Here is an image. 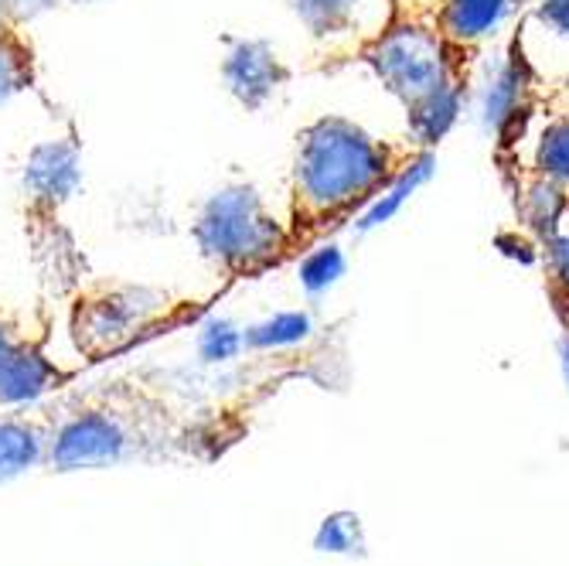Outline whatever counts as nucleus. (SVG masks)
I'll return each instance as SVG.
<instances>
[{"instance_id":"14","label":"nucleus","mask_w":569,"mask_h":566,"mask_svg":"<svg viewBox=\"0 0 569 566\" xmlns=\"http://www.w3.org/2000/svg\"><path fill=\"white\" fill-rule=\"evenodd\" d=\"M287 4L310 34L325 41L358 31L366 0H287Z\"/></svg>"},{"instance_id":"15","label":"nucleus","mask_w":569,"mask_h":566,"mask_svg":"<svg viewBox=\"0 0 569 566\" xmlns=\"http://www.w3.org/2000/svg\"><path fill=\"white\" fill-rule=\"evenodd\" d=\"M566 212H569V191L559 188L556 181L536 175V178H529L522 185V191H519V216H522V226H529L536 236L546 239L562 222Z\"/></svg>"},{"instance_id":"1","label":"nucleus","mask_w":569,"mask_h":566,"mask_svg":"<svg viewBox=\"0 0 569 566\" xmlns=\"http://www.w3.org/2000/svg\"><path fill=\"white\" fill-rule=\"evenodd\" d=\"M51 427L44 468L89 471L161 460H209L219 420L191 409L171 386L147 373L117 376L41 406Z\"/></svg>"},{"instance_id":"22","label":"nucleus","mask_w":569,"mask_h":566,"mask_svg":"<svg viewBox=\"0 0 569 566\" xmlns=\"http://www.w3.org/2000/svg\"><path fill=\"white\" fill-rule=\"evenodd\" d=\"M559 355H562V369H566V379H569V331H566V338H562Z\"/></svg>"},{"instance_id":"2","label":"nucleus","mask_w":569,"mask_h":566,"mask_svg":"<svg viewBox=\"0 0 569 566\" xmlns=\"http://www.w3.org/2000/svg\"><path fill=\"white\" fill-rule=\"evenodd\" d=\"M406 158L345 117H321L297 133L290 178L293 249L315 242L331 226L369 209L372 198L396 178Z\"/></svg>"},{"instance_id":"5","label":"nucleus","mask_w":569,"mask_h":566,"mask_svg":"<svg viewBox=\"0 0 569 566\" xmlns=\"http://www.w3.org/2000/svg\"><path fill=\"white\" fill-rule=\"evenodd\" d=\"M181 311L174 294L130 280H86L69 297V338L89 363H102L150 328L171 321Z\"/></svg>"},{"instance_id":"9","label":"nucleus","mask_w":569,"mask_h":566,"mask_svg":"<svg viewBox=\"0 0 569 566\" xmlns=\"http://www.w3.org/2000/svg\"><path fill=\"white\" fill-rule=\"evenodd\" d=\"M48 444H51V427L41 409L0 417V481L44 465Z\"/></svg>"},{"instance_id":"8","label":"nucleus","mask_w":569,"mask_h":566,"mask_svg":"<svg viewBox=\"0 0 569 566\" xmlns=\"http://www.w3.org/2000/svg\"><path fill=\"white\" fill-rule=\"evenodd\" d=\"M526 92L529 76L519 59L501 56L495 66H488L485 79L478 82V120L485 130L505 137L526 113Z\"/></svg>"},{"instance_id":"21","label":"nucleus","mask_w":569,"mask_h":566,"mask_svg":"<svg viewBox=\"0 0 569 566\" xmlns=\"http://www.w3.org/2000/svg\"><path fill=\"white\" fill-rule=\"evenodd\" d=\"M303 274H307V284L310 287H325V284H331L341 274V256L335 249H325V252H318L315 260L307 264Z\"/></svg>"},{"instance_id":"19","label":"nucleus","mask_w":569,"mask_h":566,"mask_svg":"<svg viewBox=\"0 0 569 566\" xmlns=\"http://www.w3.org/2000/svg\"><path fill=\"white\" fill-rule=\"evenodd\" d=\"M536 18L549 34L569 44V0H539Z\"/></svg>"},{"instance_id":"6","label":"nucleus","mask_w":569,"mask_h":566,"mask_svg":"<svg viewBox=\"0 0 569 566\" xmlns=\"http://www.w3.org/2000/svg\"><path fill=\"white\" fill-rule=\"evenodd\" d=\"M361 62L409 110L440 86L460 79L453 66V44L427 24L389 21L376 38L361 44Z\"/></svg>"},{"instance_id":"12","label":"nucleus","mask_w":569,"mask_h":566,"mask_svg":"<svg viewBox=\"0 0 569 566\" xmlns=\"http://www.w3.org/2000/svg\"><path fill=\"white\" fill-rule=\"evenodd\" d=\"M433 153L430 150H417V153H409V158L402 161V168L396 171V178L372 198V205L369 209H361L358 216H361V229H372V226H382V222H389L402 205H406V198H412V191H417L420 185H427L430 181V175H433Z\"/></svg>"},{"instance_id":"18","label":"nucleus","mask_w":569,"mask_h":566,"mask_svg":"<svg viewBox=\"0 0 569 566\" xmlns=\"http://www.w3.org/2000/svg\"><path fill=\"white\" fill-rule=\"evenodd\" d=\"M59 4H62V0H0L8 24H18V28H28L34 18L48 14L51 8H59Z\"/></svg>"},{"instance_id":"23","label":"nucleus","mask_w":569,"mask_h":566,"mask_svg":"<svg viewBox=\"0 0 569 566\" xmlns=\"http://www.w3.org/2000/svg\"><path fill=\"white\" fill-rule=\"evenodd\" d=\"M62 4H76V8H82V4H96V0H62Z\"/></svg>"},{"instance_id":"17","label":"nucleus","mask_w":569,"mask_h":566,"mask_svg":"<svg viewBox=\"0 0 569 566\" xmlns=\"http://www.w3.org/2000/svg\"><path fill=\"white\" fill-rule=\"evenodd\" d=\"M546 267H549V277L556 280V287H562L569 294V212L546 236Z\"/></svg>"},{"instance_id":"11","label":"nucleus","mask_w":569,"mask_h":566,"mask_svg":"<svg viewBox=\"0 0 569 566\" xmlns=\"http://www.w3.org/2000/svg\"><path fill=\"white\" fill-rule=\"evenodd\" d=\"M460 110H463V82L453 79L447 86H440L437 92H430L427 99L412 102L406 110L409 117V137L417 140V147L430 150L433 143H440L453 123L460 120Z\"/></svg>"},{"instance_id":"10","label":"nucleus","mask_w":569,"mask_h":566,"mask_svg":"<svg viewBox=\"0 0 569 566\" xmlns=\"http://www.w3.org/2000/svg\"><path fill=\"white\" fill-rule=\"evenodd\" d=\"M511 14V0H447L440 11V34L453 48H471L498 34Z\"/></svg>"},{"instance_id":"7","label":"nucleus","mask_w":569,"mask_h":566,"mask_svg":"<svg viewBox=\"0 0 569 566\" xmlns=\"http://www.w3.org/2000/svg\"><path fill=\"white\" fill-rule=\"evenodd\" d=\"M222 82L242 110L256 113L273 99V92H280L290 82V69L283 66L270 41L232 38L222 59Z\"/></svg>"},{"instance_id":"13","label":"nucleus","mask_w":569,"mask_h":566,"mask_svg":"<svg viewBox=\"0 0 569 566\" xmlns=\"http://www.w3.org/2000/svg\"><path fill=\"white\" fill-rule=\"evenodd\" d=\"M38 79V56L34 44L18 24L0 28V102L14 99L24 89H34Z\"/></svg>"},{"instance_id":"24","label":"nucleus","mask_w":569,"mask_h":566,"mask_svg":"<svg viewBox=\"0 0 569 566\" xmlns=\"http://www.w3.org/2000/svg\"><path fill=\"white\" fill-rule=\"evenodd\" d=\"M8 24V18H4V8H0V28H4Z\"/></svg>"},{"instance_id":"3","label":"nucleus","mask_w":569,"mask_h":566,"mask_svg":"<svg viewBox=\"0 0 569 566\" xmlns=\"http://www.w3.org/2000/svg\"><path fill=\"white\" fill-rule=\"evenodd\" d=\"M82 181V143L66 137L31 147L21 171V226L44 300H69L89 280V260L66 222V205Z\"/></svg>"},{"instance_id":"4","label":"nucleus","mask_w":569,"mask_h":566,"mask_svg":"<svg viewBox=\"0 0 569 566\" xmlns=\"http://www.w3.org/2000/svg\"><path fill=\"white\" fill-rule=\"evenodd\" d=\"M191 239L204 260L229 277H260L280 267L293 249L287 226L252 185L219 188L198 212Z\"/></svg>"},{"instance_id":"16","label":"nucleus","mask_w":569,"mask_h":566,"mask_svg":"<svg viewBox=\"0 0 569 566\" xmlns=\"http://www.w3.org/2000/svg\"><path fill=\"white\" fill-rule=\"evenodd\" d=\"M536 175L569 191V117H559L542 127L536 140Z\"/></svg>"},{"instance_id":"20","label":"nucleus","mask_w":569,"mask_h":566,"mask_svg":"<svg viewBox=\"0 0 569 566\" xmlns=\"http://www.w3.org/2000/svg\"><path fill=\"white\" fill-rule=\"evenodd\" d=\"M34 331H28L18 318H4L0 315V379H4V369H8V363L14 358V351L31 338Z\"/></svg>"}]
</instances>
